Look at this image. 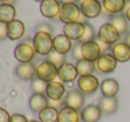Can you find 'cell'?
<instances>
[{
  "mask_svg": "<svg viewBox=\"0 0 130 122\" xmlns=\"http://www.w3.org/2000/svg\"><path fill=\"white\" fill-rule=\"evenodd\" d=\"M118 61L115 59L112 54H103L99 59L95 62V69L101 73L109 74L113 72L117 68Z\"/></svg>",
  "mask_w": 130,
  "mask_h": 122,
  "instance_id": "obj_6",
  "label": "cell"
},
{
  "mask_svg": "<svg viewBox=\"0 0 130 122\" xmlns=\"http://www.w3.org/2000/svg\"><path fill=\"white\" fill-rule=\"evenodd\" d=\"M101 92L105 97L116 96L119 90V84L114 79H106L101 83Z\"/></svg>",
  "mask_w": 130,
  "mask_h": 122,
  "instance_id": "obj_23",
  "label": "cell"
},
{
  "mask_svg": "<svg viewBox=\"0 0 130 122\" xmlns=\"http://www.w3.org/2000/svg\"><path fill=\"white\" fill-rule=\"evenodd\" d=\"M16 8L13 5L2 3L0 6V22L10 23L16 20Z\"/></svg>",
  "mask_w": 130,
  "mask_h": 122,
  "instance_id": "obj_24",
  "label": "cell"
},
{
  "mask_svg": "<svg viewBox=\"0 0 130 122\" xmlns=\"http://www.w3.org/2000/svg\"><path fill=\"white\" fill-rule=\"evenodd\" d=\"M81 114L79 111L65 105L59 111L57 122H79Z\"/></svg>",
  "mask_w": 130,
  "mask_h": 122,
  "instance_id": "obj_20",
  "label": "cell"
},
{
  "mask_svg": "<svg viewBox=\"0 0 130 122\" xmlns=\"http://www.w3.org/2000/svg\"><path fill=\"white\" fill-rule=\"evenodd\" d=\"M61 6L59 0H45L40 4V12L45 18L55 20L59 18Z\"/></svg>",
  "mask_w": 130,
  "mask_h": 122,
  "instance_id": "obj_8",
  "label": "cell"
},
{
  "mask_svg": "<svg viewBox=\"0 0 130 122\" xmlns=\"http://www.w3.org/2000/svg\"><path fill=\"white\" fill-rule=\"evenodd\" d=\"M82 45H83V44H82L81 42L78 41L73 45L72 49H71V56H72L73 59L76 60L77 62L84 59L83 54H82Z\"/></svg>",
  "mask_w": 130,
  "mask_h": 122,
  "instance_id": "obj_32",
  "label": "cell"
},
{
  "mask_svg": "<svg viewBox=\"0 0 130 122\" xmlns=\"http://www.w3.org/2000/svg\"><path fill=\"white\" fill-rule=\"evenodd\" d=\"M125 0H103V6L110 14H119L124 11Z\"/></svg>",
  "mask_w": 130,
  "mask_h": 122,
  "instance_id": "obj_26",
  "label": "cell"
},
{
  "mask_svg": "<svg viewBox=\"0 0 130 122\" xmlns=\"http://www.w3.org/2000/svg\"><path fill=\"white\" fill-rule=\"evenodd\" d=\"M48 106L54 107L60 111L61 108L65 106L64 98L61 99V100H52V99H48Z\"/></svg>",
  "mask_w": 130,
  "mask_h": 122,
  "instance_id": "obj_34",
  "label": "cell"
},
{
  "mask_svg": "<svg viewBox=\"0 0 130 122\" xmlns=\"http://www.w3.org/2000/svg\"><path fill=\"white\" fill-rule=\"evenodd\" d=\"M85 1L86 0H78V6H80V5H81L83 2H85Z\"/></svg>",
  "mask_w": 130,
  "mask_h": 122,
  "instance_id": "obj_43",
  "label": "cell"
},
{
  "mask_svg": "<svg viewBox=\"0 0 130 122\" xmlns=\"http://www.w3.org/2000/svg\"><path fill=\"white\" fill-rule=\"evenodd\" d=\"M10 122H29V121H28V118L24 115L15 113V114L12 115Z\"/></svg>",
  "mask_w": 130,
  "mask_h": 122,
  "instance_id": "obj_38",
  "label": "cell"
},
{
  "mask_svg": "<svg viewBox=\"0 0 130 122\" xmlns=\"http://www.w3.org/2000/svg\"><path fill=\"white\" fill-rule=\"evenodd\" d=\"M95 38L96 36H95V32H94V27L90 23H88V22H85V32H84L83 37L79 40V42L84 44V43H87V42L94 41Z\"/></svg>",
  "mask_w": 130,
  "mask_h": 122,
  "instance_id": "obj_31",
  "label": "cell"
},
{
  "mask_svg": "<svg viewBox=\"0 0 130 122\" xmlns=\"http://www.w3.org/2000/svg\"><path fill=\"white\" fill-rule=\"evenodd\" d=\"M85 32V23L77 22L65 24L63 26V34L66 35L70 39L79 41Z\"/></svg>",
  "mask_w": 130,
  "mask_h": 122,
  "instance_id": "obj_13",
  "label": "cell"
},
{
  "mask_svg": "<svg viewBox=\"0 0 130 122\" xmlns=\"http://www.w3.org/2000/svg\"><path fill=\"white\" fill-rule=\"evenodd\" d=\"M15 74L22 80H33L37 77V67L34 63H20L16 66Z\"/></svg>",
  "mask_w": 130,
  "mask_h": 122,
  "instance_id": "obj_12",
  "label": "cell"
},
{
  "mask_svg": "<svg viewBox=\"0 0 130 122\" xmlns=\"http://www.w3.org/2000/svg\"><path fill=\"white\" fill-rule=\"evenodd\" d=\"M47 61H49L53 64L55 65L57 68H59V67H61V65L66 63V55L60 54V53L56 52L55 50H53L47 55Z\"/></svg>",
  "mask_w": 130,
  "mask_h": 122,
  "instance_id": "obj_30",
  "label": "cell"
},
{
  "mask_svg": "<svg viewBox=\"0 0 130 122\" xmlns=\"http://www.w3.org/2000/svg\"><path fill=\"white\" fill-rule=\"evenodd\" d=\"M29 122H41V121H38V120H31Z\"/></svg>",
  "mask_w": 130,
  "mask_h": 122,
  "instance_id": "obj_45",
  "label": "cell"
},
{
  "mask_svg": "<svg viewBox=\"0 0 130 122\" xmlns=\"http://www.w3.org/2000/svg\"><path fill=\"white\" fill-rule=\"evenodd\" d=\"M8 38L12 41L19 40L25 34V25L20 20H14L7 24Z\"/></svg>",
  "mask_w": 130,
  "mask_h": 122,
  "instance_id": "obj_19",
  "label": "cell"
},
{
  "mask_svg": "<svg viewBox=\"0 0 130 122\" xmlns=\"http://www.w3.org/2000/svg\"><path fill=\"white\" fill-rule=\"evenodd\" d=\"M61 5L66 4H78V0H59Z\"/></svg>",
  "mask_w": 130,
  "mask_h": 122,
  "instance_id": "obj_39",
  "label": "cell"
},
{
  "mask_svg": "<svg viewBox=\"0 0 130 122\" xmlns=\"http://www.w3.org/2000/svg\"><path fill=\"white\" fill-rule=\"evenodd\" d=\"M52 35L45 32H36L33 38V45L37 54L40 55H48L54 50Z\"/></svg>",
  "mask_w": 130,
  "mask_h": 122,
  "instance_id": "obj_2",
  "label": "cell"
},
{
  "mask_svg": "<svg viewBox=\"0 0 130 122\" xmlns=\"http://www.w3.org/2000/svg\"><path fill=\"white\" fill-rule=\"evenodd\" d=\"M36 54L37 52L33 45V39L31 38H27L17 45L13 52L15 59L20 62V63H31L36 56Z\"/></svg>",
  "mask_w": 130,
  "mask_h": 122,
  "instance_id": "obj_1",
  "label": "cell"
},
{
  "mask_svg": "<svg viewBox=\"0 0 130 122\" xmlns=\"http://www.w3.org/2000/svg\"><path fill=\"white\" fill-rule=\"evenodd\" d=\"M58 77V68L49 61H43L37 66V78L50 83Z\"/></svg>",
  "mask_w": 130,
  "mask_h": 122,
  "instance_id": "obj_4",
  "label": "cell"
},
{
  "mask_svg": "<svg viewBox=\"0 0 130 122\" xmlns=\"http://www.w3.org/2000/svg\"><path fill=\"white\" fill-rule=\"evenodd\" d=\"M111 54L119 63H126L130 60V45L126 42H118L111 47Z\"/></svg>",
  "mask_w": 130,
  "mask_h": 122,
  "instance_id": "obj_14",
  "label": "cell"
},
{
  "mask_svg": "<svg viewBox=\"0 0 130 122\" xmlns=\"http://www.w3.org/2000/svg\"><path fill=\"white\" fill-rule=\"evenodd\" d=\"M65 105L71 107L79 111L84 106L86 101L85 94L79 89H74L70 91L64 97Z\"/></svg>",
  "mask_w": 130,
  "mask_h": 122,
  "instance_id": "obj_10",
  "label": "cell"
},
{
  "mask_svg": "<svg viewBox=\"0 0 130 122\" xmlns=\"http://www.w3.org/2000/svg\"><path fill=\"white\" fill-rule=\"evenodd\" d=\"M82 16L80 6L78 4H66L61 6L59 19L65 24L79 22Z\"/></svg>",
  "mask_w": 130,
  "mask_h": 122,
  "instance_id": "obj_3",
  "label": "cell"
},
{
  "mask_svg": "<svg viewBox=\"0 0 130 122\" xmlns=\"http://www.w3.org/2000/svg\"><path fill=\"white\" fill-rule=\"evenodd\" d=\"M125 1H130V0H125Z\"/></svg>",
  "mask_w": 130,
  "mask_h": 122,
  "instance_id": "obj_46",
  "label": "cell"
},
{
  "mask_svg": "<svg viewBox=\"0 0 130 122\" xmlns=\"http://www.w3.org/2000/svg\"><path fill=\"white\" fill-rule=\"evenodd\" d=\"M47 85H48L47 82H45V81L42 80V79H40L36 77L32 81H31L30 87L34 94L45 95V93H46Z\"/></svg>",
  "mask_w": 130,
  "mask_h": 122,
  "instance_id": "obj_29",
  "label": "cell"
},
{
  "mask_svg": "<svg viewBox=\"0 0 130 122\" xmlns=\"http://www.w3.org/2000/svg\"><path fill=\"white\" fill-rule=\"evenodd\" d=\"M124 14H125V16L126 17V19H127V21H128V22H130V7L128 8V9H127V11H126V13H124Z\"/></svg>",
  "mask_w": 130,
  "mask_h": 122,
  "instance_id": "obj_41",
  "label": "cell"
},
{
  "mask_svg": "<svg viewBox=\"0 0 130 122\" xmlns=\"http://www.w3.org/2000/svg\"><path fill=\"white\" fill-rule=\"evenodd\" d=\"M53 44H54V50L61 54H65V55L69 52H71L74 45L71 39H70L64 34H60L54 37L53 39Z\"/></svg>",
  "mask_w": 130,
  "mask_h": 122,
  "instance_id": "obj_16",
  "label": "cell"
},
{
  "mask_svg": "<svg viewBox=\"0 0 130 122\" xmlns=\"http://www.w3.org/2000/svg\"><path fill=\"white\" fill-rule=\"evenodd\" d=\"M110 24L116 28L120 35H125L128 31V21L124 13H119V14H112L110 17Z\"/></svg>",
  "mask_w": 130,
  "mask_h": 122,
  "instance_id": "obj_25",
  "label": "cell"
},
{
  "mask_svg": "<svg viewBox=\"0 0 130 122\" xmlns=\"http://www.w3.org/2000/svg\"><path fill=\"white\" fill-rule=\"evenodd\" d=\"M7 38H8L7 23L0 22V38H1V40H5Z\"/></svg>",
  "mask_w": 130,
  "mask_h": 122,
  "instance_id": "obj_37",
  "label": "cell"
},
{
  "mask_svg": "<svg viewBox=\"0 0 130 122\" xmlns=\"http://www.w3.org/2000/svg\"><path fill=\"white\" fill-rule=\"evenodd\" d=\"M2 3H6V4H11L13 5V2H14L15 0H1Z\"/></svg>",
  "mask_w": 130,
  "mask_h": 122,
  "instance_id": "obj_42",
  "label": "cell"
},
{
  "mask_svg": "<svg viewBox=\"0 0 130 122\" xmlns=\"http://www.w3.org/2000/svg\"><path fill=\"white\" fill-rule=\"evenodd\" d=\"M11 115L5 108H0V122H10Z\"/></svg>",
  "mask_w": 130,
  "mask_h": 122,
  "instance_id": "obj_36",
  "label": "cell"
},
{
  "mask_svg": "<svg viewBox=\"0 0 130 122\" xmlns=\"http://www.w3.org/2000/svg\"><path fill=\"white\" fill-rule=\"evenodd\" d=\"M98 106L101 108L103 113L110 115L115 113L119 108V100L117 97H105L103 96L98 102Z\"/></svg>",
  "mask_w": 130,
  "mask_h": 122,
  "instance_id": "obj_22",
  "label": "cell"
},
{
  "mask_svg": "<svg viewBox=\"0 0 130 122\" xmlns=\"http://www.w3.org/2000/svg\"><path fill=\"white\" fill-rule=\"evenodd\" d=\"M82 54H83V58L85 60L95 63L101 56L102 53L100 47L94 40V41L84 43L82 45Z\"/></svg>",
  "mask_w": 130,
  "mask_h": 122,
  "instance_id": "obj_15",
  "label": "cell"
},
{
  "mask_svg": "<svg viewBox=\"0 0 130 122\" xmlns=\"http://www.w3.org/2000/svg\"><path fill=\"white\" fill-rule=\"evenodd\" d=\"M35 30H36V32H45L51 35H53V33H54L53 27L49 23H47V22H42V23L38 24L36 26Z\"/></svg>",
  "mask_w": 130,
  "mask_h": 122,
  "instance_id": "obj_33",
  "label": "cell"
},
{
  "mask_svg": "<svg viewBox=\"0 0 130 122\" xmlns=\"http://www.w3.org/2000/svg\"><path fill=\"white\" fill-rule=\"evenodd\" d=\"M100 86L98 79L92 75L81 76L78 79V87L85 95H91L95 93Z\"/></svg>",
  "mask_w": 130,
  "mask_h": 122,
  "instance_id": "obj_7",
  "label": "cell"
},
{
  "mask_svg": "<svg viewBox=\"0 0 130 122\" xmlns=\"http://www.w3.org/2000/svg\"><path fill=\"white\" fill-rule=\"evenodd\" d=\"M65 93H66V88H65L64 85L59 81L54 80L48 83V85H47L45 95L48 97V99L61 100L63 98Z\"/></svg>",
  "mask_w": 130,
  "mask_h": 122,
  "instance_id": "obj_18",
  "label": "cell"
},
{
  "mask_svg": "<svg viewBox=\"0 0 130 122\" xmlns=\"http://www.w3.org/2000/svg\"><path fill=\"white\" fill-rule=\"evenodd\" d=\"M34 1H36V2H38V3L41 4L42 2H44V1H45V0H34Z\"/></svg>",
  "mask_w": 130,
  "mask_h": 122,
  "instance_id": "obj_44",
  "label": "cell"
},
{
  "mask_svg": "<svg viewBox=\"0 0 130 122\" xmlns=\"http://www.w3.org/2000/svg\"><path fill=\"white\" fill-rule=\"evenodd\" d=\"M76 68L78 70V75L81 76H87L92 75L93 72L95 70V63L89 62L87 60L82 59L78 61L76 63Z\"/></svg>",
  "mask_w": 130,
  "mask_h": 122,
  "instance_id": "obj_28",
  "label": "cell"
},
{
  "mask_svg": "<svg viewBox=\"0 0 130 122\" xmlns=\"http://www.w3.org/2000/svg\"><path fill=\"white\" fill-rule=\"evenodd\" d=\"M59 117V110L51 106H47L45 109L38 113V118L41 122H57Z\"/></svg>",
  "mask_w": 130,
  "mask_h": 122,
  "instance_id": "obj_27",
  "label": "cell"
},
{
  "mask_svg": "<svg viewBox=\"0 0 130 122\" xmlns=\"http://www.w3.org/2000/svg\"><path fill=\"white\" fill-rule=\"evenodd\" d=\"M125 42L130 45V31L126 34V37H125Z\"/></svg>",
  "mask_w": 130,
  "mask_h": 122,
  "instance_id": "obj_40",
  "label": "cell"
},
{
  "mask_svg": "<svg viewBox=\"0 0 130 122\" xmlns=\"http://www.w3.org/2000/svg\"><path fill=\"white\" fill-rule=\"evenodd\" d=\"M82 14L88 19H94L103 13V6L99 0H86L80 5Z\"/></svg>",
  "mask_w": 130,
  "mask_h": 122,
  "instance_id": "obj_9",
  "label": "cell"
},
{
  "mask_svg": "<svg viewBox=\"0 0 130 122\" xmlns=\"http://www.w3.org/2000/svg\"><path fill=\"white\" fill-rule=\"evenodd\" d=\"M97 37L104 43L110 45H113L119 41L121 35L112 24L107 22L101 26L99 31H98Z\"/></svg>",
  "mask_w": 130,
  "mask_h": 122,
  "instance_id": "obj_5",
  "label": "cell"
},
{
  "mask_svg": "<svg viewBox=\"0 0 130 122\" xmlns=\"http://www.w3.org/2000/svg\"><path fill=\"white\" fill-rule=\"evenodd\" d=\"M29 105L33 112L39 113L48 106V97L45 95L33 94L29 98Z\"/></svg>",
  "mask_w": 130,
  "mask_h": 122,
  "instance_id": "obj_21",
  "label": "cell"
},
{
  "mask_svg": "<svg viewBox=\"0 0 130 122\" xmlns=\"http://www.w3.org/2000/svg\"><path fill=\"white\" fill-rule=\"evenodd\" d=\"M80 114L84 122H98L102 118L103 111L98 105L90 104L84 108Z\"/></svg>",
  "mask_w": 130,
  "mask_h": 122,
  "instance_id": "obj_17",
  "label": "cell"
},
{
  "mask_svg": "<svg viewBox=\"0 0 130 122\" xmlns=\"http://www.w3.org/2000/svg\"><path fill=\"white\" fill-rule=\"evenodd\" d=\"M94 41L96 42V44L98 45V47H100V50H101L102 54H106L107 51H109V50H110V49H111L112 45H108V44L103 42L99 38H98V37H96V38L94 39Z\"/></svg>",
  "mask_w": 130,
  "mask_h": 122,
  "instance_id": "obj_35",
  "label": "cell"
},
{
  "mask_svg": "<svg viewBox=\"0 0 130 122\" xmlns=\"http://www.w3.org/2000/svg\"><path fill=\"white\" fill-rule=\"evenodd\" d=\"M78 70L76 65L72 63H65L58 68V78L64 83H71L78 79Z\"/></svg>",
  "mask_w": 130,
  "mask_h": 122,
  "instance_id": "obj_11",
  "label": "cell"
}]
</instances>
